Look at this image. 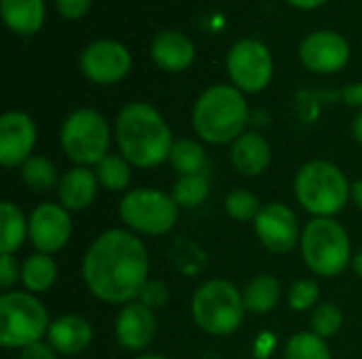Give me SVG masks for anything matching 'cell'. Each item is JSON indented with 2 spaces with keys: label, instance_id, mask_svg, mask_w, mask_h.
Instances as JSON below:
<instances>
[{
  "label": "cell",
  "instance_id": "obj_1",
  "mask_svg": "<svg viewBox=\"0 0 362 359\" xmlns=\"http://www.w3.org/2000/svg\"><path fill=\"white\" fill-rule=\"evenodd\" d=\"M151 273V256L144 241L127 229H108L87 248L81 275L91 296L106 305L138 300Z\"/></svg>",
  "mask_w": 362,
  "mask_h": 359
},
{
  "label": "cell",
  "instance_id": "obj_2",
  "mask_svg": "<svg viewBox=\"0 0 362 359\" xmlns=\"http://www.w3.org/2000/svg\"><path fill=\"white\" fill-rule=\"evenodd\" d=\"M115 142L136 169H153L170 161L174 135L157 108L146 102H129L117 114Z\"/></svg>",
  "mask_w": 362,
  "mask_h": 359
},
{
  "label": "cell",
  "instance_id": "obj_3",
  "mask_svg": "<svg viewBox=\"0 0 362 359\" xmlns=\"http://www.w3.org/2000/svg\"><path fill=\"white\" fill-rule=\"evenodd\" d=\"M248 104L233 85H212L195 102L191 123L195 135L212 146L233 144L248 125Z\"/></svg>",
  "mask_w": 362,
  "mask_h": 359
},
{
  "label": "cell",
  "instance_id": "obj_4",
  "mask_svg": "<svg viewBox=\"0 0 362 359\" xmlns=\"http://www.w3.org/2000/svg\"><path fill=\"white\" fill-rule=\"evenodd\" d=\"M297 203L314 218H335L352 199V184L331 161L314 159L295 174Z\"/></svg>",
  "mask_w": 362,
  "mask_h": 359
},
{
  "label": "cell",
  "instance_id": "obj_5",
  "mask_svg": "<svg viewBox=\"0 0 362 359\" xmlns=\"http://www.w3.org/2000/svg\"><path fill=\"white\" fill-rule=\"evenodd\" d=\"M305 267L325 279L341 275L352 264V241L344 224L335 218H312L299 241Z\"/></svg>",
  "mask_w": 362,
  "mask_h": 359
},
{
  "label": "cell",
  "instance_id": "obj_6",
  "mask_svg": "<svg viewBox=\"0 0 362 359\" xmlns=\"http://www.w3.org/2000/svg\"><path fill=\"white\" fill-rule=\"evenodd\" d=\"M191 315L202 332L210 336H229L242 326L246 315L242 290L229 279H208L191 298Z\"/></svg>",
  "mask_w": 362,
  "mask_h": 359
},
{
  "label": "cell",
  "instance_id": "obj_7",
  "mask_svg": "<svg viewBox=\"0 0 362 359\" xmlns=\"http://www.w3.org/2000/svg\"><path fill=\"white\" fill-rule=\"evenodd\" d=\"M51 317L36 294L11 290L0 296V345L4 349H23L47 341Z\"/></svg>",
  "mask_w": 362,
  "mask_h": 359
},
{
  "label": "cell",
  "instance_id": "obj_8",
  "mask_svg": "<svg viewBox=\"0 0 362 359\" xmlns=\"http://www.w3.org/2000/svg\"><path fill=\"white\" fill-rule=\"evenodd\" d=\"M112 131L102 112L78 108L70 112L59 129V146L64 154L78 167H95L108 152Z\"/></svg>",
  "mask_w": 362,
  "mask_h": 359
},
{
  "label": "cell",
  "instance_id": "obj_9",
  "mask_svg": "<svg viewBox=\"0 0 362 359\" xmlns=\"http://www.w3.org/2000/svg\"><path fill=\"white\" fill-rule=\"evenodd\" d=\"M180 207L170 193L159 188H134L119 201V218L138 237L168 235L178 222Z\"/></svg>",
  "mask_w": 362,
  "mask_h": 359
},
{
  "label": "cell",
  "instance_id": "obj_10",
  "mask_svg": "<svg viewBox=\"0 0 362 359\" xmlns=\"http://www.w3.org/2000/svg\"><path fill=\"white\" fill-rule=\"evenodd\" d=\"M227 74L242 93H261L274 78V57L257 38L238 40L227 53Z\"/></svg>",
  "mask_w": 362,
  "mask_h": 359
},
{
  "label": "cell",
  "instance_id": "obj_11",
  "mask_svg": "<svg viewBox=\"0 0 362 359\" xmlns=\"http://www.w3.org/2000/svg\"><path fill=\"white\" fill-rule=\"evenodd\" d=\"M81 72L95 85H115L132 70V53L127 47L112 38L89 42L78 59Z\"/></svg>",
  "mask_w": 362,
  "mask_h": 359
},
{
  "label": "cell",
  "instance_id": "obj_12",
  "mask_svg": "<svg viewBox=\"0 0 362 359\" xmlns=\"http://www.w3.org/2000/svg\"><path fill=\"white\" fill-rule=\"evenodd\" d=\"M70 237H72V218L64 205L45 201L30 212L28 239L36 252L53 256L68 245Z\"/></svg>",
  "mask_w": 362,
  "mask_h": 359
},
{
  "label": "cell",
  "instance_id": "obj_13",
  "mask_svg": "<svg viewBox=\"0 0 362 359\" xmlns=\"http://www.w3.org/2000/svg\"><path fill=\"white\" fill-rule=\"evenodd\" d=\"M252 224H255L257 239L272 254L278 256L288 254L301 241V229L297 216L286 203L274 201L263 205Z\"/></svg>",
  "mask_w": 362,
  "mask_h": 359
},
{
  "label": "cell",
  "instance_id": "obj_14",
  "mask_svg": "<svg viewBox=\"0 0 362 359\" xmlns=\"http://www.w3.org/2000/svg\"><path fill=\"white\" fill-rule=\"evenodd\" d=\"M299 59L316 74H335L350 61V42L339 32L318 30L301 40Z\"/></svg>",
  "mask_w": 362,
  "mask_h": 359
},
{
  "label": "cell",
  "instance_id": "obj_15",
  "mask_svg": "<svg viewBox=\"0 0 362 359\" xmlns=\"http://www.w3.org/2000/svg\"><path fill=\"white\" fill-rule=\"evenodd\" d=\"M38 129L34 118L21 110H8L0 116V163L21 167L36 148Z\"/></svg>",
  "mask_w": 362,
  "mask_h": 359
},
{
  "label": "cell",
  "instance_id": "obj_16",
  "mask_svg": "<svg viewBox=\"0 0 362 359\" xmlns=\"http://www.w3.org/2000/svg\"><path fill=\"white\" fill-rule=\"evenodd\" d=\"M157 334L155 311L142 305L140 300L127 303L121 307L115 320V339L117 343L132 353L144 351Z\"/></svg>",
  "mask_w": 362,
  "mask_h": 359
},
{
  "label": "cell",
  "instance_id": "obj_17",
  "mask_svg": "<svg viewBox=\"0 0 362 359\" xmlns=\"http://www.w3.org/2000/svg\"><path fill=\"white\" fill-rule=\"evenodd\" d=\"M47 343L57 351V355L74 358L85 353L93 343V328L91 324L74 313L59 315L51 322Z\"/></svg>",
  "mask_w": 362,
  "mask_h": 359
},
{
  "label": "cell",
  "instance_id": "obj_18",
  "mask_svg": "<svg viewBox=\"0 0 362 359\" xmlns=\"http://www.w3.org/2000/svg\"><path fill=\"white\" fill-rule=\"evenodd\" d=\"M98 190H100V180L93 167H78V165L64 171L55 188L57 203L64 205L70 214L87 209L95 201Z\"/></svg>",
  "mask_w": 362,
  "mask_h": 359
},
{
  "label": "cell",
  "instance_id": "obj_19",
  "mask_svg": "<svg viewBox=\"0 0 362 359\" xmlns=\"http://www.w3.org/2000/svg\"><path fill=\"white\" fill-rule=\"evenodd\" d=\"M151 57L165 72H182L195 61V44L178 30H163L151 42Z\"/></svg>",
  "mask_w": 362,
  "mask_h": 359
},
{
  "label": "cell",
  "instance_id": "obj_20",
  "mask_svg": "<svg viewBox=\"0 0 362 359\" xmlns=\"http://www.w3.org/2000/svg\"><path fill=\"white\" fill-rule=\"evenodd\" d=\"M229 159L238 174L246 178H257L263 176L272 165V146L261 133L246 131L231 144Z\"/></svg>",
  "mask_w": 362,
  "mask_h": 359
},
{
  "label": "cell",
  "instance_id": "obj_21",
  "mask_svg": "<svg viewBox=\"0 0 362 359\" xmlns=\"http://www.w3.org/2000/svg\"><path fill=\"white\" fill-rule=\"evenodd\" d=\"M0 13L11 32L32 36L45 23V0H0Z\"/></svg>",
  "mask_w": 362,
  "mask_h": 359
},
{
  "label": "cell",
  "instance_id": "obj_22",
  "mask_svg": "<svg viewBox=\"0 0 362 359\" xmlns=\"http://www.w3.org/2000/svg\"><path fill=\"white\" fill-rule=\"evenodd\" d=\"M242 298H244L246 313L267 315V313H272L280 305L282 286H280V281L274 275H267V273L265 275H257L242 290Z\"/></svg>",
  "mask_w": 362,
  "mask_h": 359
},
{
  "label": "cell",
  "instance_id": "obj_23",
  "mask_svg": "<svg viewBox=\"0 0 362 359\" xmlns=\"http://www.w3.org/2000/svg\"><path fill=\"white\" fill-rule=\"evenodd\" d=\"M57 279V264L53 256L34 252L21 262V286L30 294H45Z\"/></svg>",
  "mask_w": 362,
  "mask_h": 359
},
{
  "label": "cell",
  "instance_id": "obj_24",
  "mask_svg": "<svg viewBox=\"0 0 362 359\" xmlns=\"http://www.w3.org/2000/svg\"><path fill=\"white\" fill-rule=\"evenodd\" d=\"M28 239V218L13 201L0 203V254H15Z\"/></svg>",
  "mask_w": 362,
  "mask_h": 359
},
{
  "label": "cell",
  "instance_id": "obj_25",
  "mask_svg": "<svg viewBox=\"0 0 362 359\" xmlns=\"http://www.w3.org/2000/svg\"><path fill=\"white\" fill-rule=\"evenodd\" d=\"M132 169L134 165L121 154V152H110L106 154L95 167V176L100 180V186L108 193H123L132 184Z\"/></svg>",
  "mask_w": 362,
  "mask_h": 359
},
{
  "label": "cell",
  "instance_id": "obj_26",
  "mask_svg": "<svg viewBox=\"0 0 362 359\" xmlns=\"http://www.w3.org/2000/svg\"><path fill=\"white\" fill-rule=\"evenodd\" d=\"M19 176H21L23 184L34 193H49V190L57 188L59 178H62L57 174L55 165L42 154H32L19 167Z\"/></svg>",
  "mask_w": 362,
  "mask_h": 359
},
{
  "label": "cell",
  "instance_id": "obj_27",
  "mask_svg": "<svg viewBox=\"0 0 362 359\" xmlns=\"http://www.w3.org/2000/svg\"><path fill=\"white\" fill-rule=\"evenodd\" d=\"M170 165L178 176H195L204 174L206 167V150L197 140L180 138L174 140L172 152H170Z\"/></svg>",
  "mask_w": 362,
  "mask_h": 359
},
{
  "label": "cell",
  "instance_id": "obj_28",
  "mask_svg": "<svg viewBox=\"0 0 362 359\" xmlns=\"http://www.w3.org/2000/svg\"><path fill=\"white\" fill-rule=\"evenodd\" d=\"M172 199L182 209H195L210 197V182L204 174L195 176H178L172 186Z\"/></svg>",
  "mask_w": 362,
  "mask_h": 359
},
{
  "label": "cell",
  "instance_id": "obj_29",
  "mask_svg": "<svg viewBox=\"0 0 362 359\" xmlns=\"http://www.w3.org/2000/svg\"><path fill=\"white\" fill-rule=\"evenodd\" d=\"M284 359H333L325 339L310 332H297L284 347Z\"/></svg>",
  "mask_w": 362,
  "mask_h": 359
},
{
  "label": "cell",
  "instance_id": "obj_30",
  "mask_svg": "<svg viewBox=\"0 0 362 359\" xmlns=\"http://www.w3.org/2000/svg\"><path fill=\"white\" fill-rule=\"evenodd\" d=\"M225 214L235 220V222H255V218L261 212V203L259 197L250 190L244 188H235L225 197Z\"/></svg>",
  "mask_w": 362,
  "mask_h": 359
},
{
  "label": "cell",
  "instance_id": "obj_31",
  "mask_svg": "<svg viewBox=\"0 0 362 359\" xmlns=\"http://www.w3.org/2000/svg\"><path fill=\"white\" fill-rule=\"evenodd\" d=\"M312 332L318 334L320 339H331L335 336L341 326H344V313L335 303H320L314 311H312Z\"/></svg>",
  "mask_w": 362,
  "mask_h": 359
},
{
  "label": "cell",
  "instance_id": "obj_32",
  "mask_svg": "<svg viewBox=\"0 0 362 359\" xmlns=\"http://www.w3.org/2000/svg\"><path fill=\"white\" fill-rule=\"evenodd\" d=\"M320 305V286L316 279H299L288 290V307L297 313L316 309Z\"/></svg>",
  "mask_w": 362,
  "mask_h": 359
},
{
  "label": "cell",
  "instance_id": "obj_33",
  "mask_svg": "<svg viewBox=\"0 0 362 359\" xmlns=\"http://www.w3.org/2000/svg\"><path fill=\"white\" fill-rule=\"evenodd\" d=\"M138 300H140L142 305H146L148 309L157 311V309H163V307L168 305V300H170V290H168V286H165L163 281H159V279H148L146 286L142 288Z\"/></svg>",
  "mask_w": 362,
  "mask_h": 359
},
{
  "label": "cell",
  "instance_id": "obj_34",
  "mask_svg": "<svg viewBox=\"0 0 362 359\" xmlns=\"http://www.w3.org/2000/svg\"><path fill=\"white\" fill-rule=\"evenodd\" d=\"M17 281H21V264L13 254H0V288L11 292Z\"/></svg>",
  "mask_w": 362,
  "mask_h": 359
},
{
  "label": "cell",
  "instance_id": "obj_35",
  "mask_svg": "<svg viewBox=\"0 0 362 359\" xmlns=\"http://www.w3.org/2000/svg\"><path fill=\"white\" fill-rule=\"evenodd\" d=\"M91 6V0H55V8L64 19H81Z\"/></svg>",
  "mask_w": 362,
  "mask_h": 359
},
{
  "label": "cell",
  "instance_id": "obj_36",
  "mask_svg": "<svg viewBox=\"0 0 362 359\" xmlns=\"http://www.w3.org/2000/svg\"><path fill=\"white\" fill-rule=\"evenodd\" d=\"M19 359H57V351L47 341H40V343L23 347L19 351Z\"/></svg>",
  "mask_w": 362,
  "mask_h": 359
},
{
  "label": "cell",
  "instance_id": "obj_37",
  "mask_svg": "<svg viewBox=\"0 0 362 359\" xmlns=\"http://www.w3.org/2000/svg\"><path fill=\"white\" fill-rule=\"evenodd\" d=\"M341 97H344V102H346L350 108H358V110H362V83H352V85L344 87Z\"/></svg>",
  "mask_w": 362,
  "mask_h": 359
},
{
  "label": "cell",
  "instance_id": "obj_38",
  "mask_svg": "<svg viewBox=\"0 0 362 359\" xmlns=\"http://www.w3.org/2000/svg\"><path fill=\"white\" fill-rule=\"evenodd\" d=\"M286 2L295 8H301V11H314V8L327 4L329 0H286Z\"/></svg>",
  "mask_w": 362,
  "mask_h": 359
},
{
  "label": "cell",
  "instance_id": "obj_39",
  "mask_svg": "<svg viewBox=\"0 0 362 359\" xmlns=\"http://www.w3.org/2000/svg\"><path fill=\"white\" fill-rule=\"evenodd\" d=\"M352 135L358 144H362V110L356 112V116L352 121Z\"/></svg>",
  "mask_w": 362,
  "mask_h": 359
},
{
  "label": "cell",
  "instance_id": "obj_40",
  "mask_svg": "<svg viewBox=\"0 0 362 359\" xmlns=\"http://www.w3.org/2000/svg\"><path fill=\"white\" fill-rule=\"evenodd\" d=\"M352 201L362 209V178L352 182Z\"/></svg>",
  "mask_w": 362,
  "mask_h": 359
},
{
  "label": "cell",
  "instance_id": "obj_41",
  "mask_svg": "<svg viewBox=\"0 0 362 359\" xmlns=\"http://www.w3.org/2000/svg\"><path fill=\"white\" fill-rule=\"evenodd\" d=\"M352 269H354V273L362 279V248L354 254V258H352Z\"/></svg>",
  "mask_w": 362,
  "mask_h": 359
},
{
  "label": "cell",
  "instance_id": "obj_42",
  "mask_svg": "<svg viewBox=\"0 0 362 359\" xmlns=\"http://www.w3.org/2000/svg\"><path fill=\"white\" fill-rule=\"evenodd\" d=\"M134 359H170L165 358V355H161V353H142V355H138V358Z\"/></svg>",
  "mask_w": 362,
  "mask_h": 359
}]
</instances>
